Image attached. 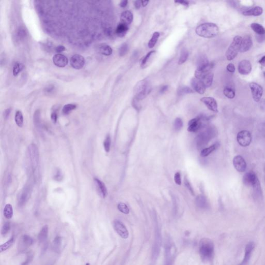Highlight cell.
Instances as JSON below:
<instances>
[{"mask_svg": "<svg viewBox=\"0 0 265 265\" xmlns=\"http://www.w3.org/2000/svg\"><path fill=\"white\" fill-rule=\"evenodd\" d=\"M10 228H11L10 223L8 222L5 223L3 225L2 228L1 234L3 236H4L6 235L9 233Z\"/></svg>", "mask_w": 265, "mask_h": 265, "instance_id": "obj_45", "label": "cell"}, {"mask_svg": "<svg viewBox=\"0 0 265 265\" xmlns=\"http://www.w3.org/2000/svg\"><path fill=\"white\" fill-rule=\"evenodd\" d=\"M104 148L106 152H109L111 146V138L109 135H108L106 137L105 140L104 142Z\"/></svg>", "mask_w": 265, "mask_h": 265, "instance_id": "obj_42", "label": "cell"}, {"mask_svg": "<svg viewBox=\"0 0 265 265\" xmlns=\"http://www.w3.org/2000/svg\"><path fill=\"white\" fill-rule=\"evenodd\" d=\"M29 189L25 187L21 193L20 196L19 197V204L21 206L25 204L29 198Z\"/></svg>", "mask_w": 265, "mask_h": 265, "instance_id": "obj_24", "label": "cell"}, {"mask_svg": "<svg viewBox=\"0 0 265 265\" xmlns=\"http://www.w3.org/2000/svg\"><path fill=\"white\" fill-rule=\"evenodd\" d=\"M4 216L7 219H11L13 216V209L11 204H8L5 205L4 209Z\"/></svg>", "mask_w": 265, "mask_h": 265, "instance_id": "obj_31", "label": "cell"}, {"mask_svg": "<svg viewBox=\"0 0 265 265\" xmlns=\"http://www.w3.org/2000/svg\"><path fill=\"white\" fill-rule=\"evenodd\" d=\"M223 93L225 96L227 97V98L230 99H234L235 97V91L233 88L230 87H226L224 88Z\"/></svg>", "mask_w": 265, "mask_h": 265, "instance_id": "obj_33", "label": "cell"}, {"mask_svg": "<svg viewBox=\"0 0 265 265\" xmlns=\"http://www.w3.org/2000/svg\"><path fill=\"white\" fill-rule=\"evenodd\" d=\"M259 63L261 64V65L265 66V56H263L259 60Z\"/></svg>", "mask_w": 265, "mask_h": 265, "instance_id": "obj_58", "label": "cell"}, {"mask_svg": "<svg viewBox=\"0 0 265 265\" xmlns=\"http://www.w3.org/2000/svg\"><path fill=\"white\" fill-rule=\"evenodd\" d=\"M214 75L212 73L209 72L207 74L203 75L200 79H199L202 83H204L206 88H209L212 84L214 80Z\"/></svg>", "mask_w": 265, "mask_h": 265, "instance_id": "obj_21", "label": "cell"}, {"mask_svg": "<svg viewBox=\"0 0 265 265\" xmlns=\"http://www.w3.org/2000/svg\"><path fill=\"white\" fill-rule=\"evenodd\" d=\"M183 126V121L182 119L179 118H176L174 122V128L176 131H179L182 128Z\"/></svg>", "mask_w": 265, "mask_h": 265, "instance_id": "obj_44", "label": "cell"}, {"mask_svg": "<svg viewBox=\"0 0 265 265\" xmlns=\"http://www.w3.org/2000/svg\"><path fill=\"white\" fill-rule=\"evenodd\" d=\"M128 30V25L124 24L123 23H120L118 25L116 30V33L119 37H122L125 35Z\"/></svg>", "mask_w": 265, "mask_h": 265, "instance_id": "obj_23", "label": "cell"}, {"mask_svg": "<svg viewBox=\"0 0 265 265\" xmlns=\"http://www.w3.org/2000/svg\"><path fill=\"white\" fill-rule=\"evenodd\" d=\"M253 45V42L252 39L251 37L249 35H246L243 38H242V41L241 43L240 48V52H245L249 51L252 46Z\"/></svg>", "mask_w": 265, "mask_h": 265, "instance_id": "obj_18", "label": "cell"}, {"mask_svg": "<svg viewBox=\"0 0 265 265\" xmlns=\"http://www.w3.org/2000/svg\"><path fill=\"white\" fill-rule=\"evenodd\" d=\"M254 244L253 242H249L247 244V247H245V258L242 261L244 263H247L249 260L252 252L254 249Z\"/></svg>", "mask_w": 265, "mask_h": 265, "instance_id": "obj_27", "label": "cell"}, {"mask_svg": "<svg viewBox=\"0 0 265 265\" xmlns=\"http://www.w3.org/2000/svg\"><path fill=\"white\" fill-rule=\"evenodd\" d=\"M48 226L46 225L43 226L42 228L39 233L38 234V240L40 242H43L46 240L48 238Z\"/></svg>", "mask_w": 265, "mask_h": 265, "instance_id": "obj_28", "label": "cell"}, {"mask_svg": "<svg viewBox=\"0 0 265 265\" xmlns=\"http://www.w3.org/2000/svg\"><path fill=\"white\" fill-rule=\"evenodd\" d=\"M264 76H265V72H264Z\"/></svg>", "mask_w": 265, "mask_h": 265, "instance_id": "obj_62", "label": "cell"}, {"mask_svg": "<svg viewBox=\"0 0 265 265\" xmlns=\"http://www.w3.org/2000/svg\"><path fill=\"white\" fill-rule=\"evenodd\" d=\"M191 85L194 90L200 94H204L206 91V87L202 81L196 78H193L191 79Z\"/></svg>", "mask_w": 265, "mask_h": 265, "instance_id": "obj_16", "label": "cell"}, {"mask_svg": "<svg viewBox=\"0 0 265 265\" xmlns=\"http://www.w3.org/2000/svg\"><path fill=\"white\" fill-rule=\"evenodd\" d=\"M155 53H156L155 51H151L142 58V60L140 61V66L142 68H144L146 66L147 63H148L151 57L152 56H153V54H155Z\"/></svg>", "mask_w": 265, "mask_h": 265, "instance_id": "obj_36", "label": "cell"}, {"mask_svg": "<svg viewBox=\"0 0 265 265\" xmlns=\"http://www.w3.org/2000/svg\"><path fill=\"white\" fill-rule=\"evenodd\" d=\"M174 180L176 184L180 185L181 184V173L179 172H177L175 174L174 176Z\"/></svg>", "mask_w": 265, "mask_h": 265, "instance_id": "obj_48", "label": "cell"}, {"mask_svg": "<svg viewBox=\"0 0 265 265\" xmlns=\"http://www.w3.org/2000/svg\"><path fill=\"white\" fill-rule=\"evenodd\" d=\"M218 147H219L218 143H216V144L212 145L211 146L209 147V148L202 149V151H201V153H200L201 156L206 157L207 156H208L209 154H210L212 152H213L214 151L216 150V149L218 148Z\"/></svg>", "mask_w": 265, "mask_h": 265, "instance_id": "obj_26", "label": "cell"}, {"mask_svg": "<svg viewBox=\"0 0 265 265\" xmlns=\"http://www.w3.org/2000/svg\"><path fill=\"white\" fill-rule=\"evenodd\" d=\"M90 265V264H89V263H87V264H86V265Z\"/></svg>", "mask_w": 265, "mask_h": 265, "instance_id": "obj_61", "label": "cell"}, {"mask_svg": "<svg viewBox=\"0 0 265 265\" xmlns=\"http://www.w3.org/2000/svg\"><path fill=\"white\" fill-rule=\"evenodd\" d=\"M99 50L101 54L106 56H110L112 53V48L109 45H106V44H103V45L100 46Z\"/></svg>", "mask_w": 265, "mask_h": 265, "instance_id": "obj_30", "label": "cell"}, {"mask_svg": "<svg viewBox=\"0 0 265 265\" xmlns=\"http://www.w3.org/2000/svg\"><path fill=\"white\" fill-rule=\"evenodd\" d=\"M189 56V52L185 48H183L181 51L180 56L178 61V64L181 65L185 63Z\"/></svg>", "mask_w": 265, "mask_h": 265, "instance_id": "obj_32", "label": "cell"}, {"mask_svg": "<svg viewBox=\"0 0 265 265\" xmlns=\"http://www.w3.org/2000/svg\"><path fill=\"white\" fill-rule=\"evenodd\" d=\"M212 130L211 128H208L198 135L196 139V146L198 148H202L208 144L213 135Z\"/></svg>", "mask_w": 265, "mask_h": 265, "instance_id": "obj_5", "label": "cell"}, {"mask_svg": "<svg viewBox=\"0 0 265 265\" xmlns=\"http://www.w3.org/2000/svg\"><path fill=\"white\" fill-rule=\"evenodd\" d=\"M196 204L200 208H206L208 206L206 198L202 195L198 196L196 198Z\"/></svg>", "mask_w": 265, "mask_h": 265, "instance_id": "obj_29", "label": "cell"}, {"mask_svg": "<svg viewBox=\"0 0 265 265\" xmlns=\"http://www.w3.org/2000/svg\"></svg>", "mask_w": 265, "mask_h": 265, "instance_id": "obj_63", "label": "cell"}, {"mask_svg": "<svg viewBox=\"0 0 265 265\" xmlns=\"http://www.w3.org/2000/svg\"><path fill=\"white\" fill-rule=\"evenodd\" d=\"M28 154L32 168L35 169L38 165L39 152L37 147L35 144H31L28 148Z\"/></svg>", "mask_w": 265, "mask_h": 265, "instance_id": "obj_6", "label": "cell"}, {"mask_svg": "<svg viewBox=\"0 0 265 265\" xmlns=\"http://www.w3.org/2000/svg\"><path fill=\"white\" fill-rule=\"evenodd\" d=\"M118 209L121 212L125 214H128L130 212V209L128 206L123 202H120L118 204Z\"/></svg>", "mask_w": 265, "mask_h": 265, "instance_id": "obj_41", "label": "cell"}, {"mask_svg": "<svg viewBox=\"0 0 265 265\" xmlns=\"http://www.w3.org/2000/svg\"><path fill=\"white\" fill-rule=\"evenodd\" d=\"M233 165L236 170L240 172H245L247 168V163L245 159L240 155H237L233 159Z\"/></svg>", "mask_w": 265, "mask_h": 265, "instance_id": "obj_13", "label": "cell"}, {"mask_svg": "<svg viewBox=\"0 0 265 265\" xmlns=\"http://www.w3.org/2000/svg\"><path fill=\"white\" fill-rule=\"evenodd\" d=\"M200 256L204 259H210L214 253V243L208 238L202 239L199 243Z\"/></svg>", "mask_w": 265, "mask_h": 265, "instance_id": "obj_2", "label": "cell"}, {"mask_svg": "<svg viewBox=\"0 0 265 265\" xmlns=\"http://www.w3.org/2000/svg\"><path fill=\"white\" fill-rule=\"evenodd\" d=\"M63 178V176L62 175L61 171L59 169H58L56 171V173L55 174L54 176V179L56 181H60L62 180Z\"/></svg>", "mask_w": 265, "mask_h": 265, "instance_id": "obj_49", "label": "cell"}, {"mask_svg": "<svg viewBox=\"0 0 265 265\" xmlns=\"http://www.w3.org/2000/svg\"><path fill=\"white\" fill-rule=\"evenodd\" d=\"M251 63L247 60H243L240 62L238 65V72L242 75H247L249 74L252 70Z\"/></svg>", "mask_w": 265, "mask_h": 265, "instance_id": "obj_15", "label": "cell"}, {"mask_svg": "<svg viewBox=\"0 0 265 265\" xmlns=\"http://www.w3.org/2000/svg\"><path fill=\"white\" fill-rule=\"evenodd\" d=\"M206 118L203 116H199L194 119H192L188 123L187 130L190 132H196L202 128L204 122Z\"/></svg>", "mask_w": 265, "mask_h": 265, "instance_id": "obj_7", "label": "cell"}, {"mask_svg": "<svg viewBox=\"0 0 265 265\" xmlns=\"http://www.w3.org/2000/svg\"><path fill=\"white\" fill-rule=\"evenodd\" d=\"M150 90V87L147 80H140L136 84L134 88L135 99L138 101L143 99L148 94Z\"/></svg>", "mask_w": 265, "mask_h": 265, "instance_id": "obj_3", "label": "cell"}, {"mask_svg": "<svg viewBox=\"0 0 265 265\" xmlns=\"http://www.w3.org/2000/svg\"><path fill=\"white\" fill-rule=\"evenodd\" d=\"M246 265V264H245V263H243V261H242V263H241V264H240V265Z\"/></svg>", "mask_w": 265, "mask_h": 265, "instance_id": "obj_60", "label": "cell"}, {"mask_svg": "<svg viewBox=\"0 0 265 265\" xmlns=\"http://www.w3.org/2000/svg\"><path fill=\"white\" fill-rule=\"evenodd\" d=\"M243 182L245 185L254 187L259 182V180L254 172L249 171L243 175Z\"/></svg>", "mask_w": 265, "mask_h": 265, "instance_id": "obj_12", "label": "cell"}, {"mask_svg": "<svg viewBox=\"0 0 265 265\" xmlns=\"http://www.w3.org/2000/svg\"><path fill=\"white\" fill-rule=\"evenodd\" d=\"M24 68V65L21 63L16 62L13 67V75L14 76H17L20 73Z\"/></svg>", "mask_w": 265, "mask_h": 265, "instance_id": "obj_39", "label": "cell"}, {"mask_svg": "<svg viewBox=\"0 0 265 265\" xmlns=\"http://www.w3.org/2000/svg\"><path fill=\"white\" fill-rule=\"evenodd\" d=\"M134 5H135V8H136V9H140V7H141V5H142V1H135V3H134Z\"/></svg>", "mask_w": 265, "mask_h": 265, "instance_id": "obj_55", "label": "cell"}, {"mask_svg": "<svg viewBox=\"0 0 265 265\" xmlns=\"http://www.w3.org/2000/svg\"><path fill=\"white\" fill-rule=\"evenodd\" d=\"M198 36L204 38H213L219 32L217 25L213 23H204L198 25L195 30Z\"/></svg>", "mask_w": 265, "mask_h": 265, "instance_id": "obj_1", "label": "cell"}, {"mask_svg": "<svg viewBox=\"0 0 265 265\" xmlns=\"http://www.w3.org/2000/svg\"><path fill=\"white\" fill-rule=\"evenodd\" d=\"M175 3H178L179 4L182 5L183 6H186V7H188L189 5V2L187 1H183V0L180 1L179 0V1H175Z\"/></svg>", "mask_w": 265, "mask_h": 265, "instance_id": "obj_52", "label": "cell"}, {"mask_svg": "<svg viewBox=\"0 0 265 265\" xmlns=\"http://www.w3.org/2000/svg\"><path fill=\"white\" fill-rule=\"evenodd\" d=\"M70 64L72 68L75 70H80L85 65V60L81 55L75 54L70 59Z\"/></svg>", "mask_w": 265, "mask_h": 265, "instance_id": "obj_11", "label": "cell"}, {"mask_svg": "<svg viewBox=\"0 0 265 265\" xmlns=\"http://www.w3.org/2000/svg\"><path fill=\"white\" fill-rule=\"evenodd\" d=\"M14 241V237H11L9 240L7 241L3 245H1L0 246V252L2 253L3 252L5 251L7 249L11 247V245L13 244Z\"/></svg>", "mask_w": 265, "mask_h": 265, "instance_id": "obj_38", "label": "cell"}, {"mask_svg": "<svg viewBox=\"0 0 265 265\" xmlns=\"http://www.w3.org/2000/svg\"><path fill=\"white\" fill-rule=\"evenodd\" d=\"M11 112V109L8 108L4 112V117L5 119H7L9 117L10 113Z\"/></svg>", "mask_w": 265, "mask_h": 265, "instance_id": "obj_54", "label": "cell"}, {"mask_svg": "<svg viewBox=\"0 0 265 265\" xmlns=\"http://www.w3.org/2000/svg\"><path fill=\"white\" fill-rule=\"evenodd\" d=\"M252 135L251 133L247 130H243L239 132L237 136L238 144L241 146L247 147L251 144L252 142Z\"/></svg>", "mask_w": 265, "mask_h": 265, "instance_id": "obj_8", "label": "cell"}, {"mask_svg": "<svg viewBox=\"0 0 265 265\" xmlns=\"http://www.w3.org/2000/svg\"><path fill=\"white\" fill-rule=\"evenodd\" d=\"M168 87L167 85H164L163 86L162 88L160 89V92L161 93H164V92H166L167 89H168Z\"/></svg>", "mask_w": 265, "mask_h": 265, "instance_id": "obj_57", "label": "cell"}, {"mask_svg": "<svg viewBox=\"0 0 265 265\" xmlns=\"http://www.w3.org/2000/svg\"><path fill=\"white\" fill-rule=\"evenodd\" d=\"M160 34L158 32H155L153 33L152 38H151L148 43V47L149 48H152L154 47L159 38Z\"/></svg>", "mask_w": 265, "mask_h": 265, "instance_id": "obj_34", "label": "cell"}, {"mask_svg": "<svg viewBox=\"0 0 265 265\" xmlns=\"http://www.w3.org/2000/svg\"><path fill=\"white\" fill-rule=\"evenodd\" d=\"M194 92L193 90L191 88L187 86H183L180 87L178 89V94L179 95H183L187 94L193 93Z\"/></svg>", "mask_w": 265, "mask_h": 265, "instance_id": "obj_35", "label": "cell"}, {"mask_svg": "<svg viewBox=\"0 0 265 265\" xmlns=\"http://www.w3.org/2000/svg\"><path fill=\"white\" fill-rule=\"evenodd\" d=\"M76 108V105L73 104H68L65 105L63 107L62 109V112L64 115H68L72 111V110H74Z\"/></svg>", "mask_w": 265, "mask_h": 265, "instance_id": "obj_40", "label": "cell"}, {"mask_svg": "<svg viewBox=\"0 0 265 265\" xmlns=\"http://www.w3.org/2000/svg\"><path fill=\"white\" fill-rule=\"evenodd\" d=\"M113 225L114 229L119 236L123 239L128 238L129 236L128 230L123 223H122L120 221L116 220L113 221Z\"/></svg>", "mask_w": 265, "mask_h": 265, "instance_id": "obj_10", "label": "cell"}, {"mask_svg": "<svg viewBox=\"0 0 265 265\" xmlns=\"http://www.w3.org/2000/svg\"><path fill=\"white\" fill-rule=\"evenodd\" d=\"M120 19L121 23H123L126 25H130L133 20V15L131 11H124L120 17Z\"/></svg>", "mask_w": 265, "mask_h": 265, "instance_id": "obj_22", "label": "cell"}, {"mask_svg": "<svg viewBox=\"0 0 265 265\" xmlns=\"http://www.w3.org/2000/svg\"><path fill=\"white\" fill-rule=\"evenodd\" d=\"M52 60L54 65L58 68H64L68 65V58L60 54H55L53 56Z\"/></svg>", "mask_w": 265, "mask_h": 265, "instance_id": "obj_17", "label": "cell"}, {"mask_svg": "<svg viewBox=\"0 0 265 265\" xmlns=\"http://www.w3.org/2000/svg\"><path fill=\"white\" fill-rule=\"evenodd\" d=\"M128 3V1H127V0L122 1L120 3V6L121 7L124 8V7H125L127 6Z\"/></svg>", "mask_w": 265, "mask_h": 265, "instance_id": "obj_56", "label": "cell"}, {"mask_svg": "<svg viewBox=\"0 0 265 265\" xmlns=\"http://www.w3.org/2000/svg\"><path fill=\"white\" fill-rule=\"evenodd\" d=\"M23 241L25 245H29L32 244L33 239L30 236L27 235H25L23 237Z\"/></svg>", "mask_w": 265, "mask_h": 265, "instance_id": "obj_47", "label": "cell"}, {"mask_svg": "<svg viewBox=\"0 0 265 265\" xmlns=\"http://www.w3.org/2000/svg\"><path fill=\"white\" fill-rule=\"evenodd\" d=\"M149 2V1H142V6L144 7H146Z\"/></svg>", "mask_w": 265, "mask_h": 265, "instance_id": "obj_59", "label": "cell"}, {"mask_svg": "<svg viewBox=\"0 0 265 265\" xmlns=\"http://www.w3.org/2000/svg\"><path fill=\"white\" fill-rule=\"evenodd\" d=\"M263 13V9L261 7L256 6L243 11L242 14L245 16H261Z\"/></svg>", "mask_w": 265, "mask_h": 265, "instance_id": "obj_20", "label": "cell"}, {"mask_svg": "<svg viewBox=\"0 0 265 265\" xmlns=\"http://www.w3.org/2000/svg\"><path fill=\"white\" fill-rule=\"evenodd\" d=\"M15 119L17 125L20 128L22 127L23 124V113L20 111L18 110L16 111Z\"/></svg>", "mask_w": 265, "mask_h": 265, "instance_id": "obj_37", "label": "cell"}, {"mask_svg": "<svg viewBox=\"0 0 265 265\" xmlns=\"http://www.w3.org/2000/svg\"><path fill=\"white\" fill-rule=\"evenodd\" d=\"M65 48L64 46H63L62 45H59V46H58L57 47H56V51L58 53V54H60L62 52L64 51H65Z\"/></svg>", "mask_w": 265, "mask_h": 265, "instance_id": "obj_51", "label": "cell"}, {"mask_svg": "<svg viewBox=\"0 0 265 265\" xmlns=\"http://www.w3.org/2000/svg\"><path fill=\"white\" fill-rule=\"evenodd\" d=\"M251 27L258 35H265V29L262 25L257 23H253L251 25Z\"/></svg>", "mask_w": 265, "mask_h": 265, "instance_id": "obj_25", "label": "cell"}, {"mask_svg": "<svg viewBox=\"0 0 265 265\" xmlns=\"http://www.w3.org/2000/svg\"><path fill=\"white\" fill-rule=\"evenodd\" d=\"M51 118L52 121L54 122V123H56L57 119H58V115H57L56 112L54 111L52 113L51 115Z\"/></svg>", "mask_w": 265, "mask_h": 265, "instance_id": "obj_53", "label": "cell"}, {"mask_svg": "<svg viewBox=\"0 0 265 265\" xmlns=\"http://www.w3.org/2000/svg\"><path fill=\"white\" fill-rule=\"evenodd\" d=\"M227 70L230 73H234L235 72V66L233 63H229L227 66Z\"/></svg>", "mask_w": 265, "mask_h": 265, "instance_id": "obj_50", "label": "cell"}, {"mask_svg": "<svg viewBox=\"0 0 265 265\" xmlns=\"http://www.w3.org/2000/svg\"><path fill=\"white\" fill-rule=\"evenodd\" d=\"M184 184L185 185V186L187 187V189L189 190V191L191 192V193L194 195V191L193 189V187L191 186V184L189 182V180L187 179V177L185 178H184Z\"/></svg>", "mask_w": 265, "mask_h": 265, "instance_id": "obj_46", "label": "cell"}, {"mask_svg": "<svg viewBox=\"0 0 265 265\" xmlns=\"http://www.w3.org/2000/svg\"><path fill=\"white\" fill-rule=\"evenodd\" d=\"M200 101L204 104L209 110L213 112H218V103L213 97H204L200 99Z\"/></svg>", "mask_w": 265, "mask_h": 265, "instance_id": "obj_14", "label": "cell"}, {"mask_svg": "<svg viewBox=\"0 0 265 265\" xmlns=\"http://www.w3.org/2000/svg\"><path fill=\"white\" fill-rule=\"evenodd\" d=\"M242 38L241 36H236L233 39V41L226 52V56L228 61L234 60L237 56L238 52L240 51Z\"/></svg>", "mask_w": 265, "mask_h": 265, "instance_id": "obj_4", "label": "cell"}, {"mask_svg": "<svg viewBox=\"0 0 265 265\" xmlns=\"http://www.w3.org/2000/svg\"><path fill=\"white\" fill-rule=\"evenodd\" d=\"M128 45L126 43H124L120 47L119 49V56H125L126 53L128 52Z\"/></svg>", "mask_w": 265, "mask_h": 265, "instance_id": "obj_43", "label": "cell"}, {"mask_svg": "<svg viewBox=\"0 0 265 265\" xmlns=\"http://www.w3.org/2000/svg\"><path fill=\"white\" fill-rule=\"evenodd\" d=\"M249 85L253 99L256 102L260 101L263 94L262 87L256 82H251Z\"/></svg>", "mask_w": 265, "mask_h": 265, "instance_id": "obj_9", "label": "cell"}, {"mask_svg": "<svg viewBox=\"0 0 265 265\" xmlns=\"http://www.w3.org/2000/svg\"><path fill=\"white\" fill-rule=\"evenodd\" d=\"M94 182L97 186V189L99 191V193L101 196V197L105 198L107 195V190L106 187L105 185L98 178H94Z\"/></svg>", "mask_w": 265, "mask_h": 265, "instance_id": "obj_19", "label": "cell"}]
</instances>
